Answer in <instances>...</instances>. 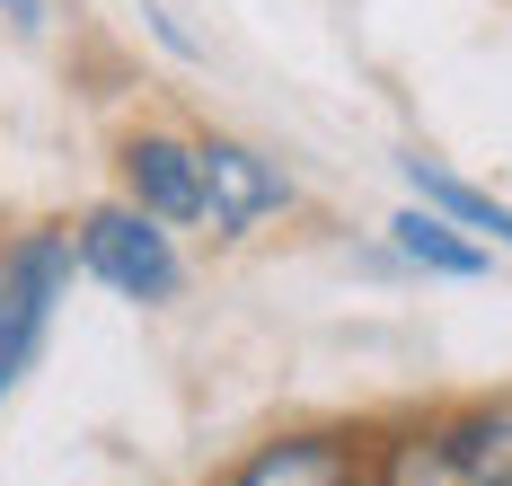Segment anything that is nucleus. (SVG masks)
Wrapping results in <instances>:
<instances>
[{"label": "nucleus", "mask_w": 512, "mask_h": 486, "mask_svg": "<svg viewBox=\"0 0 512 486\" xmlns=\"http://www.w3.org/2000/svg\"><path fill=\"white\" fill-rule=\"evenodd\" d=\"M71 257L89 283H106L115 301H133V310H168L177 292H186V248H177V230L151 221L142 204H89V213L71 221Z\"/></svg>", "instance_id": "obj_1"}, {"label": "nucleus", "mask_w": 512, "mask_h": 486, "mask_svg": "<svg viewBox=\"0 0 512 486\" xmlns=\"http://www.w3.org/2000/svg\"><path fill=\"white\" fill-rule=\"evenodd\" d=\"M195 168H204V239H248L301 204V177L239 133H195Z\"/></svg>", "instance_id": "obj_3"}, {"label": "nucleus", "mask_w": 512, "mask_h": 486, "mask_svg": "<svg viewBox=\"0 0 512 486\" xmlns=\"http://www.w3.org/2000/svg\"><path fill=\"white\" fill-rule=\"evenodd\" d=\"M362 486H468V469L451 460V442H442L433 416H398V425L371 433Z\"/></svg>", "instance_id": "obj_7"}, {"label": "nucleus", "mask_w": 512, "mask_h": 486, "mask_svg": "<svg viewBox=\"0 0 512 486\" xmlns=\"http://www.w3.org/2000/svg\"><path fill=\"white\" fill-rule=\"evenodd\" d=\"M115 177H124V204H142L151 221H168V230H204V168H195V133H168V124L124 133Z\"/></svg>", "instance_id": "obj_5"}, {"label": "nucleus", "mask_w": 512, "mask_h": 486, "mask_svg": "<svg viewBox=\"0 0 512 486\" xmlns=\"http://www.w3.org/2000/svg\"><path fill=\"white\" fill-rule=\"evenodd\" d=\"M71 283H80L71 230H18V239L0 248V398L36 372V354H45Z\"/></svg>", "instance_id": "obj_2"}, {"label": "nucleus", "mask_w": 512, "mask_h": 486, "mask_svg": "<svg viewBox=\"0 0 512 486\" xmlns=\"http://www.w3.org/2000/svg\"><path fill=\"white\" fill-rule=\"evenodd\" d=\"M362 460H371V425H292L265 433L221 486H362Z\"/></svg>", "instance_id": "obj_4"}, {"label": "nucleus", "mask_w": 512, "mask_h": 486, "mask_svg": "<svg viewBox=\"0 0 512 486\" xmlns=\"http://www.w3.org/2000/svg\"><path fill=\"white\" fill-rule=\"evenodd\" d=\"M0 18H9V27H36V18H45V0H0Z\"/></svg>", "instance_id": "obj_10"}, {"label": "nucleus", "mask_w": 512, "mask_h": 486, "mask_svg": "<svg viewBox=\"0 0 512 486\" xmlns=\"http://www.w3.org/2000/svg\"><path fill=\"white\" fill-rule=\"evenodd\" d=\"M389 248H398V266L442 274V283H477V274H495V248H486V239H468L451 213H433V204H415V195H407V213L389 221Z\"/></svg>", "instance_id": "obj_6"}, {"label": "nucleus", "mask_w": 512, "mask_h": 486, "mask_svg": "<svg viewBox=\"0 0 512 486\" xmlns=\"http://www.w3.org/2000/svg\"><path fill=\"white\" fill-rule=\"evenodd\" d=\"M407 195L415 204H433V213H451L468 230V239H486V248H512V204H495L486 186H468L460 168H442V160H424V151H407Z\"/></svg>", "instance_id": "obj_9"}, {"label": "nucleus", "mask_w": 512, "mask_h": 486, "mask_svg": "<svg viewBox=\"0 0 512 486\" xmlns=\"http://www.w3.org/2000/svg\"><path fill=\"white\" fill-rule=\"evenodd\" d=\"M442 442H451V460L468 469V486H512V389L495 398H468L451 416H433Z\"/></svg>", "instance_id": "obj_8"}]
</instances>
